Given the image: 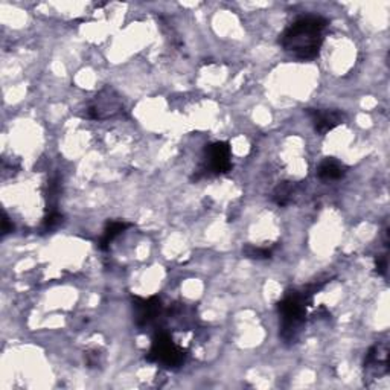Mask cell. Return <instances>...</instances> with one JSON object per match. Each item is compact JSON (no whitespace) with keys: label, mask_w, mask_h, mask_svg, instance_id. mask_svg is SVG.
Masks as SVG:
<instances>
[{"label":"cell","mask_w":390,"mask_h":390,"mask_svg":"<svg viewBox=\"0 0 390 390\" xmlns=\"http://www.w3.org/2000/svg\"><path fill=\"white\" fill-rule=\"evenodd\" d=\"M328 20L320 16H302L287 28L280 35L279 43L285 52L302 61L314 60L320 52L323 34L328 28Z\"/></svg>","instance_id":"1"},{"label":"cell","mask_w":390,"mask_h":390,"mask_svg":"<svg viewBox=\"0 0 390 390\" xmlns=\"http://www.w3.org/2000/svg\"><path fill=\"white\" fill-rule=\"evenodd\" d=\"M313 300V294L307 288L290 290L278 303V311L280 316L279 336L285 343H296L302 332L303 323L307 320V308Z\"/></svg>","instance_id":"2"},{"label":"cell","mask_w":390,"mask_h":390,"mask_svg":"<svg viewBox=\"0 0 390 390\" xmlns=\"http://www.w3.org/2000/svg\"><path fill=\"white\" fill-rule=\"evenodd\" d=\"M147 361L165 367V369H178L186 360V351L172 342L171 336L165 331H157L153 345L147 353Z\"/></svg>","instance_id":"3"},{"label":"cell","mask_w":390,"mask_h":390,"mask_svg":"<svg viewBox=\"0 0 390 390\" xmlns=\"http://www.w3.org/2000/svg\"><path fill=\"white\" fill-rule=\"evenodd\" d=\"M232 168V151L227 142H214L205 148V162L194 178L226 174Z\"/></svg>","instance_id":"4"},{"label":"cell","mask_w":390,"mask_h":390,"mask_svg":"<svg viewBox=\"0 0 390 390\" xmlns=\"http://www.w3.org/2000/svg\"><path fill=\"white\" fill-rule=\"evenodd\" d=\"M122 112H124V104L121 103L116 92L107 88L101 90L95 96V99L92 101L88 112H85V116L93 121H104L108 118L118 116Z\"/></svg>","instance_id":"5"},{"label":"cell","mask_w":390,"mask_h":390,"mask_svg":"<svg viewBox=\"0 0 390 390\" xmlns=\"http://www.w3.org/2000/svg\"><path fill=\"white\" fill-rule=\"evenodd\" d=\"M134 322L139 329H145L153 325L162 313V300L157 296H151L148 299L133 298Z\"/></svg>","instance_id":"6"},{"label":"cell","mask_w":390,"mask_h":390,"mask_svg":"<svg viewBox=\"0 0 390 390\" xmlns=\"http://www.w3.org/2000/svg\"><path fill=\"white\" fill-rule=\"evenodd\" d=\"M307 114L311 119L316 132L322 136L343 124L345 121V113L340 110H329V108H308Z\"/></svg>","instance_id":"7"},{"label":"cell","mask_w":390,"mask_h":390,"mask_svg":"<svg viewBox=\"0 0 390 390\" xmlns=\"http://www.w3.org/2000/svg\"><path fill=\"white\" fill-rule=\"evenodd\" d=\"M365 369L367 372L375 371V375L387 373L389 371V351L386 345H375L369 349V352L366 353L365 360Z\"/></svg>","instance_id":"8"},{"label":"cell","mask_w":390,"mask_h":390,"mask_svg":"<svg viewBox=\"0 0 390 390\" xmlns=\"http://www.w3.org/2000/svg\"><path fill=\"white\" fill-rule=\"evenodd\" d=\"M346 172H348V168L342 162L336 161V158H325L317 170V176L322 180H327V182H332V180L342 178Z\"/></svg>","instance_id":"9"},{"label":"cell","mask_w":390,"mask_h":390,"mask_svg":"<svg viewBox=\"0 0 390 390\" xmlns=\"http://www.w3.org/2000/svg\"><path fill=\"white\" fill-rule=\"evenodd\" d=\"M130 226H132V225H130V223H125V221H108L105 225L103 238H101V241H99V247L103 250H107L108 244H110L114 240V238L121 235Z\"/></svg>","instance_id":"10"},{"label":"cell","mask_w":390,"mask_h":390,"mask_svg":"<svg viewBox=\"0 0 390 390\" xmlns=\"http://www.w3.org/2000/svg\"><path fill=\"white\" fill-rule=\"evenodd\" d=\"M293 195H294V183L283 182L273 189L271 200L278 206H287L293 200Z\"/></svg>","instance_id":"11"},{"label":"cell","mask_w":390,"mask_h":390,"mask_svg":"<svg viewBox=\"0 0 390 390\" xmlns=\"http://www.w3.org/2000/svg\"><path fill=\"white\" fill-rule=\"evenodd\" d=\"M243 254L245 255V258L249 259H258V261H261V259H269L273 255V249L269 247H256V245H250L247 244L245 247L243 249Z\"/></svg>","instance_id":"12"},{"label":"cell","mask_w":390,"mask_h":390,"mask_svg":"<svg viewBox=\"0 0 390 390\" xmlns=\"http://www.w3.org/2000/svg\"><path fill=\"white\" fill-rule=\"evenodd\" d=\"M61 221H63L61 214H59L57 211H50L45 218V223H43V227H45V230H52L57 226H60Z\"/></svg>","instance_id":"13"},{"label":"cell","mask_w":390,"mask_h":390,"mask_svg":"<svg viewBox=\"0 0 390 390\" xmlns=\"http://www.w3.org/2000/svg\"><path fill=\"white\" fill-rule=\"evenodd\" d=\"M375 269H377L380 274L384 276L387 271V256H378L377 259H375Z\"/></svg>","instance_id":"14"},{"label":"cell","mask_w":390,"mask_h":390,"mask_svg":"<svg viewBox=\"0 0 390 390\" xmlns=\"http://www.w3.org/2000/svg\"><path fill=\"white\" fill-rule=\"evenodd\" d=\"M14 230V226H12V223H10V218L3 214V220H2V234L3 235H8L10 232H12Z\"/></svg>","instance_id":"15"}]
</instances>
